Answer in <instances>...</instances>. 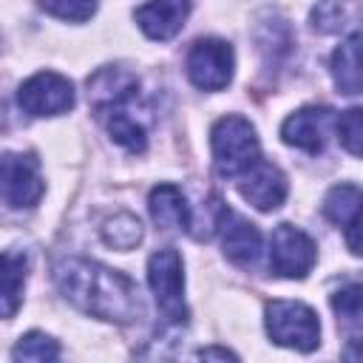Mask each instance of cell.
Instances as JSON below:
<instances>
[{
	"instance_id": "obj_1",
	"label": "cell",
	"mask_w": 363,
	"mask_h": 363,
	"mask_svg": "<svg viewBox=\"0 0 363 363\" xmlns=\"http://www.w3.org/2000/svg\"><path fill=\"white\" fill-rule=\"evenodd\" d=\"M54 281L74 306L99 320L130 323L142 315L136 284L125 272L111 269L99 261L62 258L54 267Z\"/></svg>"
},
{
	"instance_id": "obj_2",
	"label": "cell",
	"mask_w": 363,
	"mask_h": 363,
	"mask_svg": "<svg viewBox=\"0 0 363 363\" xmlns=\"http://www.w3.org/2000/svg\"><path fill=\"white\" fill-rule=\"evenodd\" d=\"M210 145H213V164L224 179L241 176L247 167L258 162L261 153L252 122L238 113H227L213 125Z\"/></svg>"
},
{
	"instance_id": "obj_3",
	"label": "cell",
	"mask_w": 363,
	"mask_h": 363,
	"mask_svg": "<svg viewBox=\"0 0 363 363\" xmlns=\"http://www.w3.org/2000/svg\"><path fill=\"white\" fill-rule=\"evenodd\" d=\"M264 315L272 343L298 352H312L320 346V320L312 306L301 301H269Z\"/></svg>"
},
{
	"instance_id": "obj_4",
	"label": "cell",
	"mask_w": 363,
	"mask_h": 363,
	"mask_svg": "<svg viewBox=\"0 0 363 363\" xmlns=\"http://www.w3.org/2000/svg\"><path fill=\"white\" fill-rule=\"evenodd\" d=\"M147 284L156 298L162 318L170 326L187 323V303H184V264L173 247L156 250L147 258Z\"/></svg>"
},
{
	"instance_id": "obj_5",
	"label": "cell",
	"mask_w": 363,
	"mask_h": 363,
	"mask_svg": "<svg viewBox=\"0 0 363 363\" xmlns=\"http://www.w3.org/2000/svg\"><path fill=\"white\" fill-rule=\"evenodd\" d=\"M45 193L40 176V162L31 153H3L0 156V201L14 210L34 207Z\"/></svg>"
},
{
	"instance_id": "obj_6",
	"label": "cell",
	"mask_w": 363,
	"mask_h": 363,
	"mask_svg": "<svg viewBox=\"0 0 363 363\" xmlns=\"http://www.w3.org/2000/svg\"><path fill=\"white\" fill-rule=\"evenodd\" d=\"M235 68L233 45L216 37L196 40L187 51V77L201 91H221L230 85Z\"/></svg>"
},
{
	"instance_id": "obj_7",
	"label": "cell",
	"mask_w": 363,
	"mask_h": 363,
	"mask_svg": "<svg viewBox=\"0 0 363 363\" xmlns=\"http://www.w3.org/2000/svg\"><path fill=\"white\" fill-rule=\"evenodd\" d=\"M74 102H77V94L71 79L54 71H40L17 88V105L28 116H60L71 111Z\"/></svg>"
},
{
	"instance_id": "obj_8",
	"label": "cell",
	"mask_w": 363,
	"mask_h": 363,
	"mask_svg": "<svg viewBox=\"0 0 363 363\" xmlns=\"http://www.w3.org/2000/svg\"><path fill=\"white\" fill-rule=\"evenodd\" d=\"M315 241L292 224H278L269 238V267L281 278H306L315 267Z\"/></svg>"
},
{
	"instance_id": "obj_9",
	"label": "cell",
	"mask_w": 363,
	"mask_h": 363,
	"mask_svg": "<svg viewBox=\"0 0 363 363\" xmlns=\"http://www.w3.org/2000/svg\"><path fill=\"white\" fill-rule=\"evenodd\" d=\"M335 122H337V116L332 108L306 105V108H301L284 119L281 139L289 147H298L306 153H320L326 147V139H329V130L335 128Z\"/></svg>"
},
{
	"instance_id": "obj_10",
	"label": "cell",
	"mask_w": 363,
	"mask_h": 363,
	"mask_svg": "<svg viewBox=\"0 0 363 363\" xmlns=\"http://www.w3.org/2000/svg\"><path fill=\"white\" fill-rule=\"evenodd\" d=\"M136 96H139V77L122 65H102L88 77V102L96 111V116L130 105Z\"/></svg>"
},
{
	"instance_id": "obj_11",
	"label": "cell",
	"mask_w": 363,
	"mask_h": 363,
	"mask_svg": "<svg viewBox=\"0 0 363 363\" xmlns=\"http://www.w3.org/2000/svg\"><path fill=\"white\" fill-rule=\"evenodd\" d=\"M216 230L221 233L224 255L238 267H252L261 255V233L244 216L230 210L227 204H216Z\"/></svg>"
},
{
	"instance_id": "obj_12",
	"label": "cell",
	"mask_w": 363,
	"mask_h": 363,
	"mask_svg": "<svg viewBox=\"0 0 363 363\" xmlns=\"http://www.w3.org/2000/svg\"><path fill=\"white\" fill-rule=\"evenodd\" d=\"M238 193L261 213H269V210H278L286 199V176L269 164V162H255L252 167H247L241 173V182H238Z\"/></svg>"
},
{
	"instance_id": "obj_13",
	"label": "cell",
	"mask_w": 363,
	"mask_h": 363,
	"mask_svg": "<svg viewBox=\"0 0 363 363\" xmlns=\"http://www.w3.org/2000/svg\"><path fill=\"white\" fill-rule=\"evenodd\" d=\"M190 14V0H147L133 11L139 28L150 40H170L182 31Z\"/></svg>"
},
{
	"instance_id": "obj_14",
	"label": "cell",
	"mask_w": 363,
	"mask_h": 363,
	"mask_svg": "<svg viewBox=\"0 0 363 363\" xmlns=\"http://www.w3.org/2000/svg\"><path fill=\"white\" fill-rule=\"evenodd\" d=\"M28 278V255L26 250L0 252V318L9 320L17 315L23 303V286Z\"/></svg>"
},
{
	"instance_id": "obj_15",
	"label": "cell",
	"mask_w": 363,
	"mask_h": 363,
	"mask_svg": "<svg viewBox=\"0 0 363 363\" xmlns=\"http://www.w3.org/2000/svg\"><path fill=\"white\" fill-rule=\"evenodd\" d=\"M147 210L156 227L162 230H190V204L184 193L170 182H162L150 190Z\"/></svg>"
},
{
	"instance_id": "obj_16",
	"label": "cell",
	"mask_w": 363,
	"mask_h": 363,
	"mask_svg": "<svg viewBox=\"0 0 363 363\" xmlns=\"http://www.w3.org/2000/svg\"><path fill=\"white\" fill-rule=\"evenodd\" d=\"M332 79L340 94H360V34L352 31L332 54Z\"/></svg>"
},
{
	"instance_id": "obj_17",
	"label": "cell",
	"mask_w": 363,
	"mask_h": 363,
	"mask_svg": "<svg viewBox=\"0 0 363 363\" xmlns=\"http://www.w3.org/2000/svg\"><path fill=\"white\" fill-rule=\"evenodd\" d=\"M99 119L105 122V130L111 133V139H113L116 145H122L125 150L142 153V150L147 147V130H145V125L130 113V105L105 111Z\"/></svg>"
},
{
	"instance_id": "obj_18",
	"label": "cell",
	"mask_w": 363,
	"mask_h": 363,
	"mask_svg": "<svg viewBox=\"0 0 363 363\" xmlns=\"http://www.w3.org/2000/svg\"><path fill=\"white\" fill-rule=\"evenodd\" d=\"M323 216L337 227L360 221V187L352 182L335 184L323 199Z\"/></svg>"
},
{
	"instance_id": "obj_19",
	"label": "cell",
	"mask_w": 363,
	"mask_h": 363,
	"mask_svg": "<svg viewBox=\"0 0 363 363\" xmlns=\"http://www.w3.org/2000/svg\"><path fill=\"white\" fill-rule=\"evenodd\" d=\"M102 241L113 250H133L139 241H142V221L133 216V213H113L111 218H105L102 224Z\"/></svg>"
},
{
	"instance_id": "obj_20",
	"label": "cell",
	"mask_w": 363,
	"mask_h": 363,
	"mask_svg": "<svg viewBox=\"0 0 363 363\" xmlns=\"http://www.w3.org/2000/svg\"><path fill=\"white\" fill-rule=\"evenodd\" d=\"M354 0H318L312 9V28L320 34H337L349 26L354 14Z\"/></svg>"
},
{
	"instance_id": "obj_21",
	"label": "cell",
	"mask_w": 363,
	"mask_h": 363,
	"mask_svg": "<svg viewBox=\"0 0 363 363\" xmlns=\"http://www.w3.org/2000/svg\"><path fill=\"white\" fill-rule=\"evenodd\" d=\"M332 309L337 315V323H343L352 332V340H357L360 318H363V289L360 284H349L332 295Z\"/></svg>"
},
{
	"instance_id": "obj_22",
	"label": "cell",
	"mask_w": 363,
	"mask_h": 363,
	"mask_svg": "<svg viewBox=\"0 0 363 363\" xmlns=\"http://www.w3.org/2000/svg\"><path fill=\"white\" fill-rule=\"evenodd\" d=\"M11 357L14 360H37V363L57 360L60 357V343L45 332H28L14 343Z\"/></svg>"
},
{
	"instance_id": "obj_23",
	"label": "cell",
	"mask_w": 363,
	"mask_h": 363,
	"mask_svg": "<svg viewBox=\"0 0 363 363\" xmlns=\"http://www.w3.org/2000/svg\"><path fill=\"white\" fill-rule=\"evenodd\" d=\"M40 6L51 17H60L68 23H85L96 11V0H40Z\"/></svg>"
},
{
	"instance_id": "obj_24",
	"label": "cell",
	"mask_w": 363,
	"mask_h": 363,
	"mask_svg": "<svg viewBox=\"0 0 363 363\" xmlns=\"http://www.w3.org/2000/svg\"><path fill=\"white\" fill-rule=\"evenodd\" d=\"M335 130H337V139L340 145L352 153V156H360V142H363V122H360V108H349L337 122H335Z\"/></svg>"
},
{
	"instance_id": "obj_25",
	"label": "cell",
	"mask_w": 363,
	"mask_h": 363,
	"mask_svg": "<svg viewBox=\"0 0 363 363\" xmlns=\"http://www.w3.org/2000/svg\"><path fill=\"white\" fill-rule=\"evenodd\" d=\"M199 357H204V360H207V357H221V360H227V357H230V360H235L238 354H235V352H230V349H221V346H210V349H201V352H199Z\"/></svg>"
}]
</instances>
